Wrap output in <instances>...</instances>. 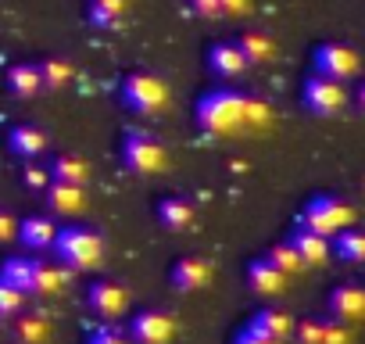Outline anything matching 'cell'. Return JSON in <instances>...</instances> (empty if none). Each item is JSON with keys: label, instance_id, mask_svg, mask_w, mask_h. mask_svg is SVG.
<instances>
[{"label": "cell", "instance_id": "1", "mask_svg": "<svg viewBox=\"0 0 365 344\" xmlns=\"http://www.w3.org/2000/svg\"><path fill=\"white\" fill-rule=\"evenodd\" d=\"M244 93L237 90H215V93H205L197 101V126L212 136H226V133H237L244 126Z\"/></svg>", "mask_w": 365, "mask_h": 344}, {"label": "cell", "instance_id": "2", "mask_svg": "<svg viewBox=\"0 0 365 344\" xmlns=\"http://www.w3.org/2000/svg\"><path fill=\"white\" fill-rule=\"evenodd\" d=\"M58 258L68 265V269H97L101 258H104V241L93 233V230H83V226H61L54 233V244Z\"/></svg>", "mask_w": 365, "mask_h": 344}, {"label": "cell", "instance_id": "3", "mask_svg": "<svg viewBox=\"0 0 365 344\" xmlns=\"http://www.w3.org/2000/svg\"><path fill=\"white\" fill-rule=\"evenodd\" d=\"M297 223L308 226V230H315V233H322V237H333L336 230H344V226L354 223V208L347 201L333 198V194H315L301 208V219Z\"/></svg>", "mask_w": 365, "mask_h": 344}, {"label": "cell", "instance_id": "4", "mask_svg": "<svg viewBox=\"0 0 365 344\" xmlns=\"http://www.w3.org/2000/svg\"><path fill=\"white\" fill-rule=\"evenodd\" d=\"M168 83L154 72H133L122 79V101L140 115H158L168 108Z\"/></svg>", "mask_w": 365, "mask_h": 344}, {"label": "cell", "instance_id": "5", "mask_svg": "<svg viewBox=\"0 0 365 344\" xmlns=\"http://www.w3.org/2000/svg\"><path fill=\"white\" fill-rule=\"evenodd\" d=\"M122 161L129 172H140V176H154V172L165 168V147L158 136L143 133V129H129L122 140Z\"/></svg>", "mask_w": 365, "mask_h": 344}, {"label": "cell", "instance_id": "6", "mask_svg": "<svg viewBox=\"0 0 365 344\" xmlns=\"http://www.w3.org/2000/svg\"><path fill=\"white\" fill-rule=\"evenodd\" d=\"M301 101H304V108H308L312 115L329 118V115L344 111V104H347V90H344V83L326 79V76H319V72H315V76H308V79H304Z\"/></svg>", "mask_w": 365, "mask_h": 344}, {"label": "cell", "instance_id": "7", "mask_svg": "<svg viewBox=\"0 0 365 344\" xmlns=\"http://www.w3.org/2000/svg\"><path fill=\"white\" fill-rule=\"evenodd\" d=\"M312 65H315L319 76L336 79V83H347V79L358 76V69H361L358 54H354L351 47H344V44H319L315 54H312Z\"/></svg>", "mask_w": 365, "mask_h": 344}, {"label": "cell", "instance_id": "8", "mask_svg": "<svg viewBox=\"0 0 365 344\" xmlns=\"http://www.w3.org/2000/svg\"><path fill=\"white\" fill-rule=\"evenodd\" d=\"M129 337H133L136 344H168V340L175 337V323H172V315H165V312H158V308H147V312L133 315Z\"/></svg>", "mask_w": 365, "mask_h": 344}, {"label": "cell", "instance_id": "9", "mask_svg": "<svg viewBox=\"0 0 365 344\" xmlns=\"http://www.w3.org/2000/svg\"><path fill=\"white\" fill-rule=\"evenodd\" d=\"M326 305H329V315H333V319H340V323H358V319H365V287H358V283H340V287L329 290Z\"/></svg>", "mask_w": 365, "mask_h": 344}, {"label": "cell", "instance_id": "10", "mask_svg": "<svg viewBox=\"0 0 365 344\" xmlns=\"http://www.w3.org/2000/svg\"><path fill=\"white\" fill-rule=\"evenodd\" d=\"M86 305H90L97 315L115 319V315H122V312H125L129 294H125V287H122V283L101 280V283H90V290H86Z\"/></svg>", "mask_w": 365, "mask_h": 344}, {"label": "cell", "instance_id": "11", "mask_svg": "<svg viewBox=\"0 0 365 344\" xmlns=\"http://www.w3.org/2000/svg\"><path fill=\"white\" fill-rule=\"evenodd\" d=\"M172 287L175 290H182V294H190V290H201V287H208V280H212V265L205 262V258H197V255H190V258H179L175 265H172Z\"/></svg>", "mask_w": 365, "mask_h": 344}, {"label": "cell", "instance_id": "12", "mask_svg": "<svg viewBox=\"0 0 365 344\" xmlns=\"http://www.w3.org/2000/svg\"><path fill=\"white\" fill-rule=\"evenodd\" d=\"M208 69L219 76V79H240L247 72V58L244 51L233 44V40H222L208 51Z\"/></svg>", "mask_w": 365, "mask_h": 344}, {"label": "cell", "instance_id": "13", "mask_svg": "<svg viewBox=\"0 0 365 344\" xmlns=\"http://www.w3.org/2000/svg\"><path fill=\"white\" fill-rule=\"evenodd\" d=\"M287 241L294 244V251L301 255L304 265H322V262L333 255L329 237H322V233H315V230H308V226H301V223H297V230H290Z\"/></svg>", "mask_w": 365, "mask_h": 344}, {"label": "cell", "instance_id": "14", "mask_svg": "<svg viewBox=\"0 0 365 344\" xmlns=\"http://www.w3.org/2000/svg\"><path fill=\"white\" fill-rule=\"evenodd\" d=\"M68 283V265L58 269L43 258H29V294H58Z\"/></svg>", "mask_w": 365, "mask_h": 344}, {"label": "cell", "instance_id": "15", "mask_svg": "<svg viewBox=\"0 0 365 344\" xmlns=\"http://www.w3.org/2000/svg\"><path fill=\"white\" fill-rule=\"evenodd\" d=\"M247 283H251V290L262 294V298H276V294L287 290V276H283L269 258H255V262L247 265Z\"/></svg>", "mask_w": 365, "mask_h": 344}, {"label": "cell", "instance_id": "16", "mask_svg": "<svg viewBox=\"0 0 365 344\" xmlns=\"http://www.w3.org/2000/svg\"><path fill=\"white\" fill-rule=\"evenodd\" d=\"M8 90H11V97H19V101H33V97L43 90L40 65H33V61L11 65V69H8Z\"/></svg>", "mask_w": 365, "mask_h": 344}, {"label": "cell", "instance_id": "17", "mask_svg": "<svg viewBox=\"0 0 365 344\" xmlns=\"http://www.w3.org/2000/svg\"><path fill=\"white\" fill-rule=\"evenodd\" d=\"M43 194H47V205H51L58 216H79V212L86 208V191H83V187H72V183L51 180Z\"/></svg>", "mask_w": 365, "mask_h": 344}, {"label": "cell", "instance_id": "18", "mask_svg": "<svg viewBox=\"0 0 365 344\" xmlns=\"http://www.w3.org/2000/svg\"><path fill=\"white\" fill-rule=\"evenodd\" d=\"M54 233H58V226H54L47 216H26V219L19 223V241H22L29 251H47V248L54 244Z\"/></svg>", "mask_w": 365, "mask_h": 344}, {"label": "cell", "instance_id": "19", "mask_svg": "<svg viewBox=\"0 0 365 344\" xmlns=\"http://www.w3.org/2000/svg\"><path fill=\"white\" fill-rule=\"evenodd\" d=\"M8 147H11V154L33 161V158H40V154L47 151V133L36 129V126H15V129L8 133Z\"/></svg>", "mask_w": 365, "mask_h": 344}, {"label": "cell", "instance_id": "20", "mask_svg": "<svg viewBox=\"0 0 365 344\" xmlns=\"http://www.w3.org/2000/svg\"><path fill=\"white\" fill-rule=\"evenodd\" d=\"M47 172H51V180H61L72 187H86V180H90V165L79 154H58Z\"/></svg>", "mask_w": 365, "mask_h": 344}, {"label": "cell", "instance_id": "21", "mask_svg": "<svg viewBox=\"0 0 365 344\" xmlns=\"http://www.w3.org/2000/svg\"><path fill=\"white\" fill-rule=\"evenodd\" d=\"M237 47L244 51L247 65H269V61L276 58V44H272V36H265L262 29H247V33H240Z\"/></svg>", "mask_w": 365, "mask_h": 344}, {"label": "cell", "instance_id": "22", "mask_svg": "<svg viewBox=\"0 0 365 344\" xmlns=\"http://www.w3.org/2000/svg\"><path fill=\"white\" fill-rule=\"evenodd\" d=\"M251 326H255L258 333L279 340V344H283L287 337H294V319H290L287 312H279V308H262V312H255Z\"/></svg>", "mask_w": 365, "mask_h": 344}, {"label": "cell", "instance_id": "23", "mask_svg": "<svg viewBox=\"0 0 365 344\" xmlns=\"http://www.w3.org/2000/svg\"><path fill=\"white\" fill-rule=\"evenodd\" d=\"M329 248H333V255L344 258V262H365V233H361V230H351V226L336 230Z\"/></svg>", "mask_w": 365, "mask_h": 344}, {"label": "cell", "instance_id": "24", "mask_svg": "<svg viewBox=\"0 0 365 344\" xmlns=\"http://www.w3.org/2000/svg\"><path fill=\"white\" fill-rule=\"evenodd\" d=\"M158 219L168 230H187L194 223V208H190V201H182V198H161L158 201Z\"/></svg>", "mask_w": 365, "mask_h": 344}, {"label": "cell", "instance_id": "25", "mask_svg": "<svg viewBox=\"0 0 365 344\" xmlns=\"http://www.w3.org/2000/svg\"><path fill=\"white\" fill-rule=\"evenodd\" d=\"M283 276H294V273H301L304 269V262H301V255L294 251V244L290 241H279V244H272L269 248V255H265Z\"/></svg>", "mask_w": 365, "mask_h": 344}, {"label": "cell", "instance_id": "26", "mask_svg": "<svg viewBox=\"0 0 365 344\" xmlns=\"http://www.w3.org/2000/svg\"><path fill=\"white\" fill-rule=\"evenodd\" d=\"M40 76H43V90H65L72 83V65L65 58H47L40 65Z\"/></svg>", "mask_w": 365, "mask_h": 344}, {"label": "cell", "instance_id": "27", "mask_svg": "<svg viewBox=\"0 0 365 344\" xmlns=\"http://www.w3.org/2000/svg\"><path fill=\"white\" fill-rule=\"evenodd\" d=\"M125 15V0H93L90 4V22L101 29H111Z\"/></svg>", "mask_w": 365, "mask_h": 344}, {"label": "cell", "instance_id": "28", "mask_svg": "<svg viewBox=\"0 0 365 344\" xmlns=\"http://www.w3.org/2000/svg\"><path fill=\"white\" fill-rule=\"evenodd\" d=\"M47 330H51V326H47L43 312L19 319V340H22V344H43V340H47Z\"/></svg>", "mask_w": 365, "mask_h": 344}, {"label": "cell", "instance_id": "29", "mask_svg": "<svg viewBox=\"0 0 365 344\" xmlns=\"http://www.w3.org/2000/svg\"><path fill=\"white\" fill-rule=\"evenodd\" d=\"M0 280H8L11 287L29 294V258H8L0 265Z\"/></svg>", "mask_w": 365, "mask_h": 344}, {"label": "cell", "instance_id": "30", "mask_svg": "<svg viewBox=\"0 0 365 344\" xmlns=\"http://www.w3.org/2000/svg\"><path fill=\"white\" fill-rule=\"evenodd\" d=\"M26 305V290L11 287L8 280H0V315H19Z\"/></svg>", "mask_w": 365, "mask_h": 344}, {"label": "cell", "instance_id": "31", "mask_svg": "<svg viewBox=\"0 0 365 344\" xmlns=\"http://www.w3.org/2000/svg\"><path fill=\"white\" fill-rule=\"evenodd\" d=\"M297 344H322V319H301L294 323Z\"/></svg>", "mask_w": 365, "mask_h": 344}, {"label": "cell", "instance_id": "32", "mask_svg": "<svg viewBox=\"0 0 365 344\" xmlns=\"http://www.w3.org/2000/svg\"><path fill=\"white\" fill-rule=\"evenodd\" d=\"M269 115H272V108L265 101H255V97L244 101V126H265Z\"/></svg>", "mask_w": 365, "mask_h": 344}, {"label": "cell", "instance_id": "33", "mask_svg": "<svg viewBox=\"0 0 365 344\" xmlns=\"http://www.w3.org/2000/svg\"><path fill=\"white\" fill-rule=\"evenodd\" d=\"M322 344H351V333L340 319H322Z\"/></svg>", "mask_w": 365, "mask_h": 344}, {"label": "cell", "instance_id": "34", "mask_svg": "<svg viewBox=\"0 0 365 344\" xmlns=\"http://www.w3.org/2000/svg\"><path fill=\"white\" fill-rule=\"evenodd\" d=\"M22 183H26L29 191H47V183H51V172H47V168H40V165H26V172H22Z\"/></svg>", "mask_w": 365, "mask_h": 344}, {"label": "cell", "instance_id": "35", "mask_svg": "<svg viewBox=\"0 0 365 344\" xmlns=\"http://www.w3.org/2000/svg\"><path fill=\"white\" fill-rule=\"evenodd\" d=\"M90 344H133V337L122 333V330H115V326H108V330H97L90 337Z\"/></svg>", "mask_w": 365, "mask_h": 344}, {"label": "cell", "instance_id": "36", "mask_svg": "<svg viewBox=\"0 0 365 344\" xmlns=\"http://www.w3.org/2000/svg\"><path fill=\"white\" fill-rule=\"evenodd\" d=\"M15 237H19V219H15L11 212L0 208V244H8V241H15Z\"/></svg>", "mask_w": 365, "mask_h": 344}, {"label": "cell", "instance_id": "37", "mask_svg": "<svg viewBox=\"0 0 365 344\" xmlns=\"http://www.w3.org/2000/svg\"><path fill=\"white\" fill-rule=\"evenodd\" d=\"M190 8L201 19H222V4H219V0H190Z\"/></svg>", "mask_w": 365, "mask_h": 344}, {"label": "cell", "instance_id": "38", "mask_svg": "<svg viewBox=\"0 0 365 344\" xmlns=\"http://www.w3.org/2000/svg\"><path fill=\"white\" fill-rule=\"evenodd\" d=\"M233 344H279V340H272V337L258 333L255 326H247V330H240V333L233 337Z\"/></svg>", "mask_w": 365, "mask_h": 344}, {"label": "cell", "instance_id": "39", "mask_svg": "<svg viewBox=\"0 0 365 344\" xmlns=\"http://www.w3.org/2000/svg\"><path fill=\"white\" fill-rule=\"evenodd\" d=\"M219 4H222V15L226 19H240V15L251 11V0H219Z\"/></svg>", "mask_w": 365, "mask_h": 344}, {"label": "cell", "instance_id": "40", "mask_svg": "<svg viewBox=\"0 0 365 344\" xmlns=\"http://www.w3.org/2000/svg\"><path fill=\"white\" fill-rule=\"evenodd\" d=\"M354 101H358V108H361V115H365V83L358 86V93H354Z\"/></svg>", "mask_w": 365, "mask_h": 344}]
</instances>
